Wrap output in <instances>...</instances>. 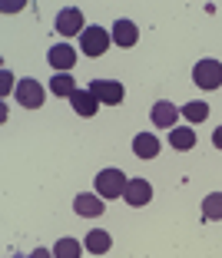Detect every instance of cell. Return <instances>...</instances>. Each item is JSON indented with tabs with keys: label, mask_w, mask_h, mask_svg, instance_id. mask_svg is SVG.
Returning a JSON list of instances; mask_svg holds the SVG:
<instances>
[{
	"label": "cell",
	"mask_w": 222,
	"mask_h": 258,
	"mask_svg": "<svg viewBox=\"0 0 222 258\" xmlns=\"http://www.w3.org/2000/svg\"><path fill=\"white\" fill-rule=\"evenodd\" d=\"M53 255L57 258H80L83 255V242H77V238H60V242L53 245Z\"/></svg>",
	"instance_id": "17"
},
{
	"label": "cell",
	"mask_w": 222,
	"mask_h": 258,
	"mask_svg": "<svg viewBox=\"0 0 222 258\" xmlns=\"http://www.w3.org/2000/svg\"><path fill=\"white\" fill-rule=\"evenodd\" d=\"M46 60H50V67H53L57 73H70L73 63H77V50H73L70 43H57V46H50Z\"/></svg>",
	"instance_id": "6"
},
{
	"label": "cell",
	"mask_w": 222,
	"mask_h": 258,
	"mask_svg": "<svg viewBox=\"0 0 222 258\" xmlns=\"http://www.w3.org/2000/svg\"><path fill=\"white\" fill-rule=\"evenodd\" d=\"M109 37H113V43H120V46H136L139 27H136L133 20H116L113 30H109Z\"/></svg>",
	"instance_id": "9"
},
{
	"label": "cell",
	"mask_w": 222,
	"mask_h": 258,
	"mask_svg": "<svg viewBox=\"0 0 222 258\" xmlns=\"http://www.w3.org/2000/svg\"><path fill=\"white\" fill-rule=\"evenodd\" d=\"M212 143H215V149H222V126L212 133Z\"/></svg>",
	"instance_id": "22"
},
{
	"label": "cell",
	"mask_w": 222,
	"mask_h": 258,
	"mask_svg": "<svg viewBox=\"0 0 222 258\" xmlns=\"http://www.w3.org/2000/svg\"><path fill=\"white\" fill-rule=\"evenodd\" d=\"M126 175L120 172V169H103L100 175H96V196L100 199H120L123 192H126Z\"/></svg>",
	"instance_id": "1"
},
{
	"label": "cell",
	"mask_w": 222,
	"mask_h": 258,
	"mask_svg": "<svg viewBox=\"0 0 222 258\" xmlns=\"http://www.w3.org/2000/svg\"><path fill=\"white\" fill-rule=\"evenodd\" d=\"M30 258H57V255H53V251H46V248H37Z\"/></svg>",
	"instance_id": "21"
},
{
	"label": "cell",
	"mask_w": 222,
	"mask_h": 258,
	"mask_svg": "<svg viewBox=\"0 0 222 258\" xmlns=\"http://www.w3.org/2000/svg\"><path fill=\"white\" fill-rule=\"evenodd\" d=\"M90 93L100 99V103H106V106H120L123 96H126V90H123L116 80H93V83H90Z\"/></svg>",
	"instance_id": "5"
},
{
	"label": "cell",
	"mask_w": 222,
	"mask_h": 258,
	"mask_svg": "<svg viewBox=\"0 0 222 258\" xmlns=\"http://www.w3.org/2000/svg\"><path fill=\"white\" fill-rule=\"evenodd\" d=\"M192 80L202 90H219L222 86V63L219 60H199L192 67Z\"/></svg>",
	"instance_id": "2"
},
{
	"label": "cell",
	"mask_w": 222,
	"mask_h": 258,
	"mask_svg": "<svg viewBox=\"0 0 222 258\" xmlns=\"http://www.w3.org/2000/svg\"><path fill=\"white\" fill-rule=\"evenodd\" d=\"M73 209H77L80 215H86V219H96V215L106 212V209H103V199H100V196H93V192H83V196H77Z\"/></svg>",
	"instance_id": "11"
},
{
	"label": "cell",
	"mask_w": 222,
	"mask_h": 258,
	"mask_svg": "<svg viewBox=\"0 0 222 258\" xmlns=\"http://www.w3.org/2000/svg\"><path fill=\"white\" fill-rule=\"evenodd\" d=\"M70 103H73L77 116H96V109H100V99L93 96L90 90H77L73 96H70Z\"/></svg>",
	"instance_id": "13"
},
{
	"label": "cell",
	"mask_w": 222,
	"mask_h": 258,
	"mask_svg": "<svg viewBox=\"0 0 222 258\" xmlns=\"http://www.w3.org/2000/svg\"><path fill=\"white\" fill-rule=\"evenodd\" d=\"M109 245H113V238H109V232H103V228H93L90 235L83 238V248L90 251V255H96V258H100V255H106V251H109Z\"/></svg>",
	"instance_id": "12"
},
{
	"label": "cell",
	"mask_w": 222,
	"mask_h": 258,
	"mask_svg": "<svg viewBox=\"0 0 222 258\" xmlns=\"http://www.w3.org/2000/svg\"><path fill=\"white\" fill-rule=\"evenodd\" d=\"M123 199L139 209V205H146L149 199H153V185L146 182V179H130V182H126V192H123Z\"/></svg>",
	"instance_id": "8"
},
{
	"label": "cell",
	"mask_w": 222,
	"mask_h": 258,
	"mask_svg": "<svg viewBox=\"0 0 222 258\" xmlns=\"http://www.w3.org/2000/svg\"><path fill=\"white\" fill-rule=\"evenodd\" d=\"M109 33L103 30V27H86L83 33H80V46H83L86 56H103L109 50Z\"/></svg>",
	"instance_id": "3"
},
{
	"label": "cell",
	"mask_w": 222,
	"mask_h": 258,
	"mask_svg": "<svg viewBox=\"0 0 222 258\" xmlns=\"http://www.w3.org/2000/svg\"><path fill=\"white\" fill-rule=\"evenodd\" d=\"M176 119H179V109L169 103V99H159L153 103V122L159 129H176Z\"/></svg>",
	"instance_id": "10"
},
{
	"label": "cell",
	"mask_w": 222,
	"mask_h": 258,
	"mask_svg": "<svg viewBox=\"0 0 222 258\" xmlns=\"http://www.w3.org/2000/svg\"><path fill=\"white\" fill-rule=\"evenodd\" d=\"M50 90H53L57 96H73V93H77V86H73V76L60 73V76H53V80H50Z\"/></svg>",
	"instance_id": "18"
},
{
	"label": "cell",
	"mask_w": 222,
	"mask_h": 258,
	"mask_svg": "<svg viewBox=\"0 0 222 258\" xmlns=\"http://www.w3.org/2000/svg\"><path fill=\"white\" fill-rule=\"evenodd\" d=\"M202 219L206 222H219L222 219V192H212V196L202 199Z\"/></svg>",
	"instance_id": "16"
},
{
	"label": "cell",
	"mask_w": 222,
	"mask_h": 258,
	"mask_svg": "<svg viewBox=\"0 0 222 258\" xmlns=\"http://www.w3.org/2000/svg\"><path fill=\"white\" fill-rule=\"evenodd\" d=\"M93 258H96V255H93Z\"/></svg>",
	"instance_id": "23"
},
{
	"label": "cell",
	"mask_w": 222,
	"mask_h": 258,
	"mask_svg": "<svg viewBox=\"0 0 222 258\" xmlns=\"http://www.w3.org/2000/svg\"><path fill=\"white\" fill-rule=\"evenodd\" d=\"M0 76H4V80H0V90H4V93H10V83H14V80H10V73H7V70H4V73H0Z\"/></svg>",
	"instance_id": "20"
},
{
	"label": "cell",
	"mask_w": 222,
	"mask_h": 258,
	"mask_svg": "<svg viewBox=\"0 0 222 258\" xmlns=\"http://www.w3.org/2000/svg\"><path fill=\"white\" fill-rule=\"evenodd\" d=\"M43 99H46V93H43V86L37 83V80H20L17 83V103L20 106H27V109H40L43 106Z\"/></svg>",
	"instance_id": "4"
},
{
	"label": "cell",
	"mask_w": 222,
	"mask_h": 258,
	"mask_svg": "<svg viewBox=\"0 0 222 258\" xmlns=\"http://www.w3.org/2000/svg\"><path fill=\"white\" fill-rule=\"evenodd\" d=\"M133 152H136L139 159H156V156H159V139H156L153 133H139V136L133 139Z\"/></svg>",
	"instance_id": "14"
},
{
	"label": "cell",
	"mask_w": 222,
	"mask_h": 258,
	"mask_svg": "<svg viewBox=\"0 0 222 258\" xmlns=\"http://www.w3.org/2000/svg\"><path fill=\"white\" fill-rule=\"evenodd\" d=\"M179 113H183L189 122H202V119L209 116V106H206V103H186V106L179 109Z\"/></svg>",
	"instance_id": "19"
},
{
	"label": "cell",
	"mask_w": 222,
	"mask_h": 258,
	"mask_svg": "<svg viewBox=\"0 0 222 258\" xmlns=\"http://www.w3.org/2000/svg\"><path fill=\"white\" fill-rule=\"evenodd\" d=\"M169 146L173 149H192L196 146V129H189V126H176V129H169Z\"/></svg>",
	"instance_id": "15"
},
{
	"label": "cell",
	"mask_w": 222,
	"mask_h": 258,
	"mask_svg": "<svg viewBox=\"0 0 222 258\" xmlns=\"http://www.w3.org/2000/svg\"><path fill=\"white\" fill-rule=\"evenodd\" d=\"M57 30L63 33V37H73V33H83V14H80L77 7H67L60 10V17H57Z\"/></svg>",
	"instance_id": "7"
}]
</instances>
